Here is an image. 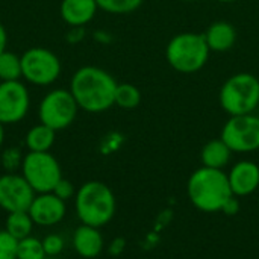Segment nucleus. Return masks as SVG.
Wrapping results in <instances>:
<instances>
[{
	"label": "nucleus",
	"mask_w": 259,
	"mask_h": 259,
	"mask_svg": "<svg viewBox=\"0 0 259 259\" xmlns=\"http://www.w3.org/2000/svg\"><path fill=\"white\" fill-rule=\"evenodd\" d=\"M219 102L229 117L256 112L259 106V79L252 73H235L222 85Z\"/></svg>",
	"instance_id": "5"
},
{
	"label": "nucleus",
	"mask_w": 259,
	"mask_h": 259,
	"mask_svg": "<svg viewBox=\"0 0 259 259\" xmlns=\"http://www.w3.org/2000/svg\"><path fill=\"white\" fill-rule=\"evenodd\" d=\"M73 247L76 253L82 258H96L103 249V238L99 228L88 225L79 226L73 234Z\"/></svg>",
	"instance_id": "16"
},
{
	"label": "nucleus",
	"mask_w": 259,
	"mask_h": 259,
	"mask_svg": "<svg viewBox=\"0 0 259 259\" xmlns=\"http://www.w3.org/2000/svg\"><path fill=\"white\" fill-rule=\"evenodd\" d=\"M79 106L68 90H53L39 103V121L53 131H62L68 127L76 115Z\"/></svg>",
	"instance_id": "9"
},
{
	"label": "nucleus",
	"mask_w": 259,
	"mask_h": 259,
	"mask_svg": "<svg viewBox=\"0 0 259 259\" xmlns=\"http://www.w3.org/2000/svg\"><path fill=\"white\" fill-rule=\"evenodd\" d=\"M38 226H55L65 217V202L53 193H44L33 199L27 209Z\"/></svg>",
	"instance_id": "12"
},
{
	"label": "nucleus",
	"mask_w": 259,
	"mask_h": 259,
	"mask_svg": "<svg viewBox=\"0 0 259 259\" xmlns=\"http://www.w3.org/2000/svg\"><path fill=\"white\" fill-rule=\"evenodd\" d=\"M76 214L82 225L102 228L115 214V197L108 185L99 181L83 184L76 193Z\"/></svg>",
	"instance_id": "3"
},
{
	"label": "nucleus",
	"mask_w": 259,
	"mask_h": 259,
	"mask_svg": "<svg viewBox=\"0 0 259 259\" xmlns=\"http://www.w3.org/2000/svg\"><path fill=\"white\" fill-rule=\"evenodd\" d=\"M70 91L77 106L91 114H100L114 106L117 80L100 67L87 65L79 68L70 83Z\"/></svg>",
	"instance_id": "1"
},
{
	"label": "nucleus",
	"mask_w": 259,
	"mask_h": 259,
	"mask_svg": "<svg viewBox=\"0 0 259 259\" xmlns=\"http://www.w3.org/2000/svg\"><path fill=\"white\" fill-rule=\"evenodd\" d=\"M35 199V191L23 175L6 173L0 176V208L8 212L27 211Z\"/></svg>",
	"instance_id": "11"
},
{
	"label": "nucleus",
	"mask_w": 259,
	"mask_h": 259,
	"mask_svg": "<svg viewBox=\"0 0 259 259\" xmlns=\"http://www.w3.org/2000/svg\"><path fill=\"white\" fill-rule=\"evenodd\" d=\"M211 50L203 33L182 32L175 35L165 47V59L168 65L181 74H193L200 71L208 59Z\"/></svg>",
	"instance_id": "4"
},
{
	"label": "nucleus",
	"mask_w": 259,
	"mask_h": 259,
	"mask_svg": "<svg viewBox=\"0 0 259 259\" xmlns=\"http://www.w3.org/2000/svg\"><path fill=\"white\" fill-rule=\"evenodd\" d=\"M232 152L249 153L259 150V115H232L225 123L220 137Z\"/></svg>",
	"instance_id": "7"
},
{
	"label": "nucleus",
	"mask_w": 259,
	"mask_h": 259,
	"mask_svg": "<svg viewBox=\"0 0 259 259\" xmlns=\"http://www.w3.org/2000/svg\"><path fill=\"white\" fill-rule=\"evenodd\" d=\"M46 259H55V258H50V256H47V258H46Z\"/></svg>",
	"instance_id": "34"
},
{
	"label": "nucleus",
	"mask_w": 259,
	"mask_h": 259,
	"mask_svg": "<svg viewBox=\"0 0 259 259\" xmlns=\"http://www.w3.org/2000/svg\"><path fill=\"white\" fill-rule=\"evenodd\" d=\"M21 77V56L5 50L0 55V80L12 82Z\"/></svg>",
	"instance_id": "21"
},
{
	"label": "nucleus",
	"mask_w": 259,
	"mask_h": 259,
	"mask_svg": "<svg viewBox=\"0 0 259 259\" xmlns=\"http://www.w3.org/2000/svg\"><path fill=\"white\" fill-rule=\"evenodd\" d=\"M55 196H58L61 200H68L70 197H73V194H74V187H73V184L70 182V181H67V179H61L58 184H56V187L53 188V191H52Z\"/></svg>",
	"instance_id": "27"
},
{
	"label": "nucleus",
	"mask_w": 259,
	"mask_h": 259,
	"mask_svg": "<svg viewBox=\"0 0 259 259\" xmlns=\"http://www.w3.org/2000/svg\"><path fill=\"white\" fill-rule=\"evenodd\" d=\"M97 9L96 0H62L61 17L71 27H82L94 18Z\"/></svg>",
	"instance_id": "15"
},
{
	"label": "nucleus",
	"mask_w": 259,
	"mask_h": 259,
	"mask_svg": "<svg viewBox=\"0 0 259 259\" xmlns=\"http://www.w3.org/2000/svg\"><path fill=\"white\" fill-rule=\"evenodd\" d=\"M41 241H42V247H44L46 255L50 256V258H55V256H58L59 253H62L64 246H65L64 238H62L61 235H58V234H50V235H47V237H46L44 240H41Z\"/></svg>",
	"instance_id": "25"
},
{
	"label": "nucleus",
	"mask_w": 259,
	"mask_h": 259,
	"mask_svg": "<svg viewBox=\"0 0 259 259\" xmlns=\"http://www.w3.org/2000/svg\"><path fill=\"white\" fill-rule=\"evenodd\" d=\"M3 140H5V131H3V124L0 123V146L3 144Z\"/></svg>",
	"instance_id": "31"
},
{
	"label": "nucleus",
	"mask_w": 259,
	"mask_h": 259,
	"mask_svg": "<svg viewBox=\"0 0 259 259\" xmlns=\"http://www.w3.org/2000/svg\"><path fill=\"white\" fill-rule=\"evenodd\" d=\"M123 246H124V241H123V240H120V238H117V240L111 244L109 252H111L112 255H118V253L123 250Z\"/></svg>",
	"instance_id": "29"
},
{
	"label": "nucleus",
	"mask_w": 259,
	"mask_h": 259,
	"mask_svg": "<svg viewBox=\"0 0 259 259\" xmlns=\"http://www.w3.org/2000/svg\"><path fill=\"white\" fill-rule=\"evenodd\" d=\"M55 132L46 124L33 126L26 135V146L29 152H49L55 143Z\"/></svg>",
	"instance_id": "18"
},
{
	"label": "nucleus",
	"mask_w": 259,
	"mask_h": 259,
	"mask_svg": "<svg viewBox=\"0 0 259 259\" xmlns=\"http://www.w3.org/2000/svg\"><path fill=\"white\" fill-rule=\"evenodd\" d=\"M144 0H96L99 9L114 14V15H126L135 12Z\"/></svg>",
	"instance_id": "22"
},
{
	"label": "nucleus",
	"mask_w": 259,
	"mask_h": 259,
	"mask_svg": "<svg viewBox=\"0 0 259 259\" xmlns=\"http://www.w3.org/2000/svg\"><path fill=\"white\" fill-rule=\"evenodd\" d=\"M211 52L225 53L229 52L237 42V29L229 21H214L203 33Z\"/></svg>",
	"instance_id": "14"
},
{
	"label": "nucleus",
	"mask_w": 259,
	"mask_h": 259,
	"mask_svg": "<svg viewBox=\"0 0 259 259\" xmlns=\"http://www.w3.org/2000/svg\"><path fill=\"white\" fill-rule=\"evenodd\" d=\"M114 103L120 106L121 109L132 111L140 106L141 103V91L132 85V83H118L115 90V99Z\"/></svg>",
	"instance_id": "20"
},
{
	"label": "nucleus",
	"mask_w": 259,
	"mask_h": 259,
	"mask_svg": "<svg viewBox=\"0 0 259 259\" xmlns=\"http://www.w3.org/2000/svg\"><path fill=\"white\" fill-rule=\"evenodd\" d=\"M234 196H249L259 187V167L252 161H240L228 175Z\"/></svg>",
	"instance_id": "13"
},
{
	"label": "nucleus",
	"mask_w": 259,
	"mask_h": 259,
	"mask_svg": "<svg viewBox=\"0 0 259 259\" xmlns=\"http://www.w3.org/2000/svg\"><path fill=\"white\" fill-rule=\"evenodd\" d=\"M188 196L197 209L217 212L223 211L225 205L234 197V193L223 170L202 167L190 176Z\"/></svg>",
	"instance_id": "2"
},
{
	"label": "nucleus",
	"mask_w": 259,
	"mask_h": 259,
	"mask_svg": "<svg viewBox=\"0 0 259 259\" xmlns=\"http://www.w3.org/2000/svg\"><path fill=\"white\" fill-rule=\"evenodd\" d=\"M23 178L38 194L52 193L62 179L59 162L49 152H29L21 162Z\"/></svg>",
	"instance_id": "6"
},
{
	"label": "nucleus",
	"mask_w": 259,
	"mask_h": 259,
	"mask_svg": "<svg viewBox=\"0 0 259 259\" xmlns=\"http://www.w3.org/2000/svg\"><path fill=\"white\" fill-rule=\"evenodd\" d=\"M27 88L20 80L0 83V123L14 124L23 120L29 111Z\"/></svg>",
	"instance_id": "10"
},
{
	"label": "nucleus",
	"mask_w": 259,
	"mask_h": 259,
	"mask_svg": "<svg viewBox=\"0 0 259 259\" xmlns=\"http://www.w3.org/2000/svg\"><path fill=\"white\" fill-rule=\"evenodd\" d=\"M18 240L6 229L0 231V259H17Z\"/></svg>",
	"instance_id": "24"
},
{
	"label": "nucleus",
	"mask_w": 259,
	"mask_h": 259,
	"mask_svg": "<svg viewBox=\"0 0 259 259\" xmlns=\"http://www.w3.org/2000/svg\"><path fill=\"white\" fill-rule=\"evenodd\" d=\"M179 2H197V0H179Z\"/></svg>",
	"instance_id": "33"
},
{
	"label": "nucleus",
	"mask_w": 259,
	"mask_h": 259,
	"mask_svg": "<svg viewBox=\"0 0 259 259\" xmlns=\"http://www.w3.org/2000/svg\"><path fill=\"white\" fill-rule=\"evenodd\" d=\"M33 225L35 223H33V220L27 211H18V212H9L8 214L5 229L20 241V240H23L32 234Z\"/></svg>",
	"instance_id": "19"
},
{
	"label": "nucleus",
	"mask_w": 259,
	"mask_h": 259,
	"mask_svg": "<svg viewBox=\"0 0 259 259\" xmlns=\"http://www.w3.org/2000/svg\"><path fill=\"white\" fill-rule=\"evenodd\" d=\"M6 42H8V35H6L3 24L0 23V55L6 50Z\"/></svg>",
	"instance_id": "30"
},
{
	"label": "nucleus",
	"mask_w": 259,
	"mask_h": 259,
	"mask_svg": "<svg viewBox=\"0 0 259 259\" xmlns=\"http://www.w3.org/2000/svg\"><path fill=\"white\" fill-rule=\"evenodd\" d=\"M256 112H258V115H259V106H258V111H256Z\"/></svg>",
	"instance_id": "35"
},
{
	"label": "nucleus",
	"mask_w": 259,
	"mask_h": 259,
	"mask_svg": "<svg viewBox=\"0 0 259 259\" xmlns=\"http://www.w3.org/2000/svg\"><path fill=\"white\" fill-rule=\"evenodd\" d=\"M21 162H23V156H21L20 149L17 147L6 149L2 155V164L8 171H14L15 168L21 165Z\"/></svg>",
	"instance_id": "26"
},
{
	"label": "nucleus",
	"mask_w": 259,
	"mask_h": 259,
	"mask_svg": "<svg viewBox=\"0 0 259 259\" xmlns=\"http://www.w3.org/2000/svg\"><path fill=\"white\" fill-rule=\"evenodd\" d=\"M231 155H232V150L228 147V144L222 138H217V140L208 141L203 146L200 152V159H202L203 167L223 170L229 164Z\"/></svg>",
	"instance_id": "17"
},
{
	"label": "nucleus",
	"mask_w": 259,
	"mask_h": 259,
	"mask_svg": "<svg viewBox=\"0 0 259 259\" xmlns=\"http://www.w3.org/2000/svg\"><path fill=\"white\" fill-rule=\"evenodd\" d=\"M61 74L59 58L44 47H32L21 56V76L33 85H50Z\"/></svg>",
	"instance_id": "8"
},
{
	"label": "nucleus",
	"mask_w": 259,
	"mask_h": 259,
	"mask_svg": "<svg viewBox=\"0 0 259 259\" xmlns=\"http://www.w3.org/2000/svg\"><path fill=\"white\" fill-rule=\"evenodd\" d=\"M217 2H220V3H234L237 0H217Z\"/></svg>",
	"instance_id": "32"
},
{
	"label": "nucleus",
	"mask_w": 259,
	"mask_h": 259,
	"mask_svg": "<svg viewBox=\"0 0 259 259\" xmlns=\"http://www.w3.org/2000/svg\"><path fill=\"white\" fill-rule=\"evenodd\" d=\"M47 255L42 247V241L35 237H26L18 241L17 259H46Z\"/></svg>",
	"instance_id": "23"
},
{
	"label": "nucleus",
	"mask_w": 259,
	"mask_h": 259,
	"mask_svg": "<svg viewBox=\"0 0 259 259\" xmlns=\"http://www.w3.org/2000/svg\"><path fill=\"white\" fill-rule=\"evenodd\" d=\"M238 209H240L238 200H237L235 197H232V199L225 205L223 212H225V214H228V215H232V214H237V212H238Z\"/></svg>",
	"instance_id": "28"
}]
</instances>
